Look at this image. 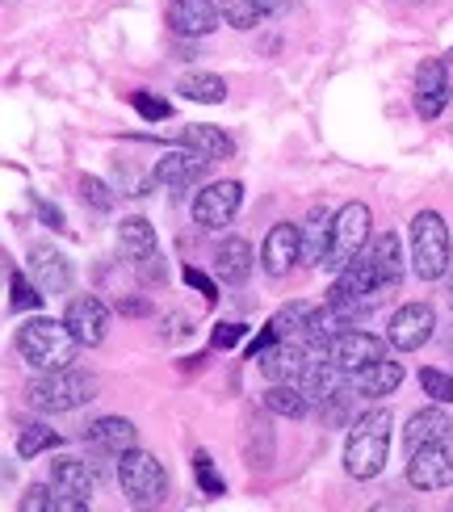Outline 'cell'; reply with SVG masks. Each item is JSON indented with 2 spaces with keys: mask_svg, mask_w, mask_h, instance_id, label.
<instances>
[{
  "mask_svg": "<svg viewBox=\"0 0 453 512\" xmlns=\"http://www.w3.org/2000/svg\"><path fill=\"white\" fill-rule=\"evenodd\" d=\"M403 277V256H399V240L391 231H382L365 244L349 265L336 273L332 282V303H361V307H374V294L399 286Z\"/></svg>",
  "mask_w": 453,
  "mask_h": 512,
  "instance_id": "cell-1",
  "label": "cell"
},
{
  "mask_svg": "<svg viewBox=\"0 0 453 512\" xmlns=\"http://www.w3.org/2000/svg\"><path fill=\"white\" fill-rule=\"evenodd\" d=\"M80 349L84 345L68 328V319L55 324V319L38 315L30 324H21V332H17V353L26 357V366H34V370H68Z\"/></svg>",
  "mask_w": 453,
  "mask_h": 512,
  "instance_id": "cell-2",
  "label": "cell"
},
{
  "mask_svg": "<svg viewBox=\"0 0 453 512\" xmlns=\"http://www.w3.org/2000/svg\"><path fill=\"white\" fill-rule=\"evenodd\" d=\"M391 412L386 408H374L365 412L357 424L349 441H344V471H349L353 479H374L382 475L386 458H391Z\"/></svg>",
  "mask_w": 453,
  "mask_h": 512,
  "instance_id": "cell-3",
  "label": "cell"
},
{
  "mask_svg": "<svg viewBox=\"0 0 453 512\" xmlns=\"http://www.w3.org/2000/svg\"><path fill=\"white\" fill-rule=\"evenodd\" d=\"M97 382L80 370H42L30 387H26V403L38 412H72V408H84L93 399Z\"/></svg>",
  "mask_w": 453,
  "mask_h": 512,
  "instance_id": "cell-4",
  "label": "cell"
},
{
  "mask_svg": "<svg viewBox=\"0 0 453 512\" xmlns=\"http://www.w3.org/2000/svg\"><path fill=\"white\" fill-rule=\"evenodd\" d=\"M449 256H453V244H449V227L437 210H420L412 219V269L420 282H441L449 273Z\"/></svg>",
  "mask_w": 453,
  "mask_h": 512,
  "instance_id": "cell-5",
  "label": "cell"
},
{
  "mask_svg": "<svg viewBox=\"0 0 453 512\" xmlns=\"http://www.w3.org/2000/svg\"><path fill=\"white\" fill-rule=\"evenodd\" d=\"M365 244H370V206L365 202L340 206L332 219V252H328V261H323V269L340 273Z\"/></svg>",
  "mask_w": 453,
  "mask_h": 512,
  "instance_id": "cell-6",
  "label": "cell"
},
{
  "mask_svg": "<svg viewBox=\"0 0 453 512\" xmlns=\"http://www.w3.org/2000/svg\"><path fill=\"white\" fill-rule=\"evenodd\" d=\"M118 483H122V496L131 504H156L168 487V475H164V462L156 454L131 450L118 462Z\"/></svg>",
  "mask_w": 453,
  "mask_h": 512,
  "instance_id": "cell-7",
  "label": "cell"
},
{
  "mask_svg": "<svg viewBox=\"0 0 453 512\" xmlns=\"http://www.w3.org/2000/svg\"><path fill=\"white\" fill-rule=\"evenodd\" d=\"M240 206H244V185L240 181H214L193 198V223L206 227V231H219L240 215Z\"/></svg>",
  "mask_w": 453,
  "mask_h": 512,
  "instance_id": "cell-8",
  "label": "cell"
},
{
  "mask_svg": "<svg viewBox=\"0 0 453 512\" xmlns=\"http://www.w3.org/2000/svg\"><path fill=\"white\" fill-rule=\"evenodd\" d=\"M386 345H391V340H382V336H374V332L344 328V332H336V336H332V345H328V361H336V366H340L344 374H357V370L370 366V361L386 357Z\"/></svg>",
  "mask_w": 453,
  "mask_h": 512,
  "instance_id": "cell-9",
  "label": "cell"
},
{
  "mask_svg": "<svg viewBox=\"0 0 453 512\" xmlns=\"http://www.w3.org/2000/svg\"><path fill=\"white\" fill-rule=\"evenodd\" d=\"M433 328H437V315L433 307L424 303H403L395 315H391V328H386V340L399 349V353H416L433 340Z\"/></svg>",
  "mask_w": 453,
  "mask_h": 512,
  "instance_id": "cell-10",
  "label": "cell"
},
{
  "mask_svg": "<svg viewBox=\"0 0 453 512\" xmlns=\"http://www.w3.org/2000/svg\"><path fill=\"white\" fill-rule=\"evenodd\" d=\"M407 483L416 492H445V487H453V454L445 445H420V450H412Z\"/></svg>",
  "mask_w": 453,
  "mask_h": 512,
  "instance_id": "cell-11",
  "label": "cell"
},
{
  "mask_svg": "<svg viewBox=\"0 0 453 512\" xmlns=\"http://www.w3.org/2000/svg\"><path fill=\"white\" fill-rule=\"evenodd\" d=\"M298 256H302V227L294 223H277L269 227V236L261 244V265L269 277H286L294 265H298Z\"/></svg>",
  "mask_w": 453,
  "mask_h": 512,
  "instance_id": "cell-12",
  "label": "cell"
},
{
  "mask_svg": "<svg viewBox=\"0 0 453 512\" xmlns=\"http://www.w3.org/2000/svg\"><path fill=\"white\" fill-rule=\"evenodd\" d=\"M68 328L76 332V340L80 345H101L105 340V332H110V311H105V303L101 298H93V294H80V298H72L68 303Z\"/></svg>",
  "mask_w": 453,
  "mask_h": 512,
  "instance_id": "cell-13",
  "label": "cell"
},
{
  "mask_svg": "<svg viewBox=\"0 0 453 512\" xmlns=\"http://www.w3.org/2000/svg\"><path fill=\"white\" fill-rule=\"evenodd\" d=\"M449 105V72L441 59H424L416 68V110L420 118L433 122L441 110Z\"/></svg>",
  "mask_w": 453,
  "mask_h": 512,
  "instance_id": "cell-14",
  "label": "cell"
},
{
  "mask_svg": "<svg viewBox=\"0 0 453 512\" xmlns=\"http://www.w3.org/2000/svg\"><path fill=\"white\" fill-rule=\"evenodd\" d=\"M206 156L189 152V147H181V152H168L156 160V168H151V185H168V189H189L193 181L206 177Z\"/></svg>",
  "mask_w": 453,
  "mask_h": 512,
  "instance_id": "cell-15",
  "label": "cell"
},
{
  "mask_svg": "<svg viewBox=\"0 0 453 512\" xmlns=\"http://www.w3.org/2000/svg\"><path fill=\"white\" fill-rule=\"evenodd\" d=\"M261 361V374L269 378V382H298L302 378V370H307V361H311V353L298 345V340H273V345L256 357Z\"/></svg>",
  "mask_w": 453,
  "mask_h": 512,
  "instance_id": "cell-16",
  "label": "cell"
},
{
  "mask_svg": "<svg viewBox=\"0 0 453 512\" xmlns=\"http://www.w3.org/2000/svg\"><path fill=\"white\" fill-rule=\"evenodd\" d=\"M219 13L210 0H172L168 5V30L181 34V38H202L219 26Z\"/></svg>",
  "mask_w": 453,
  "mask_h": 512,
  "instance_id": "cell-17",
  "label": "cell"
},
{
  "mask_svg": "<svg viewBox=\"0 0 453 512\" xmlns=\"http://www.w3.org/2000/svg\"><path fill=\"white\" fill-rule=\"evenodd\" d=\"M89 445L97 454H110V458H122V454H131L135 450V441H139V429L131 420H122V416H101L89 424Z\"/></svg>",
  "mask_w": 453,
  "mask_h": 512,
  "instance_id": "cell-18",
  "label": "cell"
},
{
  "mask_svg": "<svg viewBox=\"0 0 453 512\" xmlns=\"http://www.w3.org/2000/svg\"><path fill=\"white\" fill-rule=\"evenodd\" d=\"M30 273L47 294H63L72 286V261L63 252H55L51 244H34L30 248Z\"/></svg>",
  "mask_w": 453,
  "mask_h": 512,
  "instance_id": "cell-19",
  "label": "cell"
},
{
  "mask_svg": "<svg viewBox=\"0 0 453 512\" xmlns=\"http://www.w3.org/2000/svg\"><path fill=\"white\" fill-rule=\"evenodd\" d=\"M449 433H453V420L441 408H424L407 420L403 441H407V450H420V445H445Z\"/></svg>",
  "mask_w": 453,
  "mask_h": 512,
  "instance_id": "cell-20",
  "label": "cell"
},
{
  "mask_svg": "<svg viewBox=\"0 0 453 512\" xmlns=\"http://www.w3.org/2000/svg\"><path fill=\"white\" fill-rule=\"evenodd\" d=\"M399 382H403V366H399V361L378 357V361H370L365 370H357V374H353V391L370 395V399H382V395H391V391L399 387Z\"/></svg>",
  "mask_w": 453,
  "mask_h": 512,
  "instance_id": "cell-21",
  "label": "cell"
},
{
  "mask_svg": "<svg viewBox=\"0 0 453 512\" xmlns=\"http://www.w3.org/2000/svg\"><path fill=\"white\" fill-rule=\"evenodd\" d=\"M332 219L328 210H311L307 223H302V261L307 265H323L328 261V252H332Z\"/></svg>",
  "mask_w": 453,
  "mask_h": 512,
  "instance_id": "cell-22",
  "label": "cell"
},
{
  "mask_svg": "<svg viewBox=\"0 0 453 512\" xmlns=\"http://www.w3.org/2000/svg\"><path fill=\"white\" fill-rule=\"evenodd\" d=\"M181 147H189V152H198L206 160H227L235 156V143L219 131V126H185V131L177 135Z\"/></svg>",
  "mask_w": 453,
  "mask_h": 512,
  "instance_id": "cell-23",
  "label": "cell"
},
{
  "mask_svg": "<svg viewBox=\"0 0 453 512\" xmlns=\"http://www.w3.org/2000/svg\"><path fill=\"white\" fill-rule=\"evenodd\" d=\"M214 269L227 286H244L252 273V244L248 240H223L219 256H214Z\"/></svg>",
  "mask_w": 453,
  "mask_h": 512,
  "instance_id": "cell-24",
  "label": "cell"
},
{
  "mask_svg": "<svg viewBox=\"0 0 453 512\" xmlns=\"http://www.w3.org/2000/svg\"><path fill=\"white\" fill-rule=\"evenodd\" d=\"M118 248L126 261H147V256H156V227H151L147 219H122L118 227Z\"/></svg>",
  "mask_w": 453,
  "mask_h": 512,
  "instance_id": "cell-25",
  "label": "cell"
},
{
  "mask_svg": "<svg viewBox=\"0 0 453 512\" xmlns=\"http://www.w3.org/2000/svg\"><path fill=\"white\" fill-rule=\"evenodd\" d=\"M51 479H55V487H63V492H72V496H84V500H89L97 487V475L89 471V462H80V458H59L51 466Z\"/></svg>",
  "mask_w": 453,
  "mask_h": 512,
  "instance_id": "cell-26",
  "label": "cell"
},
{
  "mask_svg": "<svg viewBox=\"0 0 453 512\" xmlns=\"http://www.w3.org/2000/svg\"><path fill=\"white\" fill-rule=\"evenodd\" d=\"M307 391L298 387V382H273V387L265 391V408L273 416H286V420H298V416H307Z\"/></svg>",
  "mask_w": 453,
  "mask_h": 512,
  "instance_id": "cell-27",
  "label": "cell"
},
{
  "mask_svg": "<svg viewBox=\"0 0 453 512\" xmlns=\"http://www.w3.org/2000/svg\"><path fill=\"white\" fill-rule=\"evenodd\" d=\"M177 93H181L185 101L223 105V101H227V80H223V76H214V72H189V76L177 84Z\"/></svg>",
  "mask_w": 453,
  "mask_h": 512,
  "instance_id": "cell-28",
  "label": "cell"
},
{
  "mask_svg": "<svg viewBox=\"0 0 453 512\" xmlns=\"http://www.w3.org/2000/svg\"><path fill=\"white\" fill-rule=\"evenodd\" d=\"M311 319H315V307H307V303H290V307H282L273 315V328H277V336L282 340H307V332H311Z\"/></svg>",
  "mask_w": 453,
  "mask_h": 512,
  "instance_id": "cell-29",
  "label": "cell"
},
{
  "mask_svg": "<svg viewBox=\"0 0 453 512\" xmlns=\"http://www.w3.org/2000/svg\"><path fill=\"white\" fill-rule=\"evenodd\" d=\"M59 445V433L55 429H47V424H21V437H17V454L21 458H38L42 450H55Z\"/></svg>",
  "mask_w": 453,
  "mask_h": 512,
  "instance_id": "cell-30",
  "label": "cell"
},
{
  "mask_svg": "<svg viewBox=\"0 0 453 512\" xmlns=\"http://www.w3.org/2000/svg\"><path fill=\"white\" fill-rule=\"evenodd\" d=\"M219 9H223V21L235 26V30H256L261 26V17H269L261 9V0H223Z\"/></svg>",
  "mask_w": 453,
  "mask_h": 512,
  "instance_id": "cell-31",
  "label": "cell"
},
{
  "mask_svg": "<svg viewBox=\"0 0 453 512\" xmlns=\"http://www.w3.org/2000/svg\"><path fill=\"white\" fill-rule=\"evenodd\" d=\"M42 298H47V290H42V286L26 282V277H21L17 269L9 273V307H13V311H38Z\"/></svg>",
  "mask_w": 453,
  "mask_h": 512,
  "instance_id": "cell-32",
  "label": "cell"
},
{
  "mask_svg": "<svg viewBox=\"0 0 453 512\" xmlns=\"http://www.w3.org/2000/svg\"><path fill=\"white\" fill-rule=\"evenodd\" d=\"M420 387L433 403H453V378L445 370H420Z\"/></svg>",
  "mask_w": 453,
  "mask_h": 512,
  "instance_id": "cell-33",
  "label": "cell"
},
{
  "mask_svg": "<svg viewBox=\"0 0 453 512\" xmlns=\"http://www.w3.org/2000/svg\"><path fill=\"white\" fill-rule=\"evenodd\" d=\"M193 475H198V487H202L206 496H223V492H227V483H223L219 471H214L210 454H198V458H193Z\"/></svg>",
  "mask_w": 453,
  "mask_h": 512,
  "instance_id": "cell-34",
  "label": "cell"
},
{
  "mask_svg": "<svg viewBox=\"0 0 453 512\" xmlns=\"http://www.w3.org/2000/svg\"><path fill=\"white\" fill-rule=\"evenodd\" d=\"M135 101V110L147 118V122H164V118H172V105L164 101V97H151V93H135L131 97Z\"/></svg>",
  "mask_w": 453,
  "mask_h": 512,
  "instance_id": "cell-35",
  "label": "cell"
},
{
  "mask_svg": "<svg viewBox=\"0 0 453 512\" xmlns=\"http://www.w3.org/2000/svg\"><path fill=\"white\" fill-rule=\"evenodd\" d=\"M80 198L93 202L97 210H114V194H110V189H105V181H97V177H84V181H80Z\"/></svg>",
  "mask_w": 453,
  "mask_h": 512,
  "instance_id": "cell-36",
  "label": "cell"
},
{
  "mask_svg": "<svg viewBox=\"0 0 453 512\" xmlns=\"http://www.w3.org/2000/svg\"><path fill=\"white\" fill-rule=\"evenodd\" d=\"M21 508L26 512H55V492L51 487H30V492L21 496Z\"/></svg>",
  "mask_w": 453,
  "mask_h": 512,
  "instance_id": "cell-37",
  "label": "cell"
},
{
  "mask_svg": "<svg viewBox=\"0 0 453 512\" xmlns=\"http://www.w3.org/2000/svg\"><path fill=\"white\" fill-rule=\"evenodd\" d=\"M240 336H244V324H219V328H214V336H210V345L214 349H235V345H240Z\"/></svg>",
  "mask_w": 453,
  "mask_h": 512,
  "instance_id": "cell-38",
  "label": "cell"
},
{
  "mask_svg": "<svg viewBox=\"0 0 453 512\" xmlns=\"http://www.w3.org/2000/svg\"><path fill=\"white\" fill-rule=\"evenodd\" d=\"M185 282H189L193 290H198V294H206V298H219V286H214L202 269H185Z\"/></svg>",
  "mask_w": 453,
  "mask_h": 512,
  "instance_id": "cell-39",
  "label": "cell"
},
{
  "mask_svg": "<svg viewBox=\"0 0 453 512\" xmlns=\"http://www.w3.org/2000/svg\"><path fill=\"white\" fill-rule=\"evenodd\" d=\"M38 215H42V223H51V227H63V215H59V206L42 202V198H38Z\"/></svg>",
  "mask_w": 453,
  "mask_h": 512,
  "instance_id": "cell-40",
  "label": "cell"
},
{
  "mask_svg": "<svg viewBox=\"0 0 453 512\" xmlns=\"http://www.w3.org/2000/svg\"><path fill=\"white\" fill-rule=\"evenodd\" d=\"M261 9H265L269 17H277V13H286V9H290V0H261Z\"/></svg>",
  "mask_w": 453,
  "mask_h": 512,
  "instance_id": "cell-41",
  "label": "cell"
},
{
  "mask_svg": "<svg viewBox=\"0 0 453 512\" xmlns=\"http://www.w3.org/2000/svg\"><path fill=\"white\" fill-rule=\"evenodd\" d=\"M445 59H449V68H453V51H449V55H445Z\"/></svg>",
  "mask_w": 453,
  "mask_h": 512,
  "instance_id": "cell-42",
  "label": "cell"
}]
</instances>
